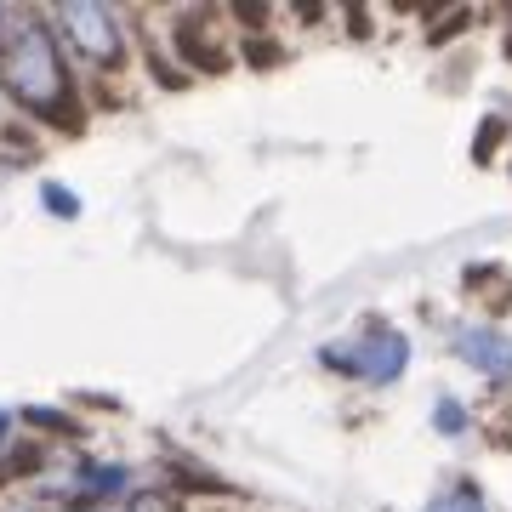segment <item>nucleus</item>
<instances>
[{
  "mask_svg": "<svg viewBox=\"0 0 512 512\" xmlns=\"http://www.w3.org/2000/svg\"><path fill=\"white\" fill-rule=\"evenodd\" d=\"M0 80H6V92L18 97L29 114L74 126L69 69H63L52 35H46L35 18H12L6 23V35H0Z\"/></svg>",
  "mask_w": 512,
  "mask_h": 512,
  "instance_id": "f257e3e1",
  "label": "nucleus"
},
{
  "mask_svg": "<svg viewBox=\"0 0 512 512\" xmlns=\"http://www.w3.org/2000/svg\"><path fill=\"white\" fill-rule=\"evenodd\" d=\"M325 365H336L342 376H365V382L387 387L404 365H410V342H404L399 330L370 325V330L353 336L348 348H325Z\"/></svg>",
  "mask_w": 512,
  "mask_h": 512,
  "instance_id": "f03ea898",
  "label": "nucleus"
},
{
  "mask_svg": "<svg viewBox=\"0 0 512 512\" xmlns=\"http://www.w3.org/2000/svg\"><path fill=\"white\" fill-rule=\"evenodd\" d=\"M63 35L74 40V52L92 57V63H120V29H114L109 6L69 0V6H63Z\"/></svg>",
  "mask_w": 512,
  "mask_h": 512,
  "instance_id": "7ed1b4c3",
  "label": "nucleus"
},
{
  "mask_svg": "<svg viewBox=\"0 0 512 512\" xmlns=\"http://www.w3.org/2000/svg\"><path fill=\"white\" fill-rule=\"evenodd\" d=\"M450 348H456V359H467L478 376L512 382V336H501L495 325H461L456 336H450Z\"/></svg>",
  "mask_w": 512,
  "mask_h": 512,
  "instance_id": "20e7f679",
  "label": "nucleus"
},
{
  "mask_svg": "<svg viewBox=\"0 0 512 512\" xmlns=\"http://www.w3.org/2000/svg\"><path fill=\"white\" fill-rule=\"evenodd\" d=\"M427 512H484V495H478L473 484H456V490L439 495V501H433Z\"/></svg>",
  "mask_w": 512,
  "mask_h": 512,
  "instance_id": "39448f33",
  "label": "nucleus"
},
{
  "mask_svg": "<svg viewBox=\"0 0 512 512\" xmlns=\"http://www.w3.org/2000/svg\"><path fill=\"white\" fill-rule=\"evenodd\" d=\"M126 467H97V473H80V484H86V490H120V484H126Z\"/></svg>",
  "mask_w": 512,
  "mask_h": 512,
  "instance_id": "423d86ee",
  "label": "nucleus"
},
{
  "mask_svg": "<svg viewBox=\"0 0 512 512\" xmlns=\"http://www.w3.org/2000/svg\"><path fill=\"white\" fill-rule=\"evenodd\" d=\"M467 427V416H461L456 399H439V433H461Z\"/></svg>",
  "mask_w": 512,
  "mask_h": 512,
  "instance_id": "0eeeda50",
  "label": "nucleus"
},
{
  "mask_svg": "<svg viewBox=\"0 0 512 512\" xmlns=\"http://www.w3.org/2000/svg\"><path fill=\"white\" fill-rule=\"evenodd\" d=\"M46 205H52L57 217H74V194H63L57 183H46Z\"/></svg>",
  "mask_w": 512,
  "mask_h": 512,
  "instance_id": "6e6552de",
  "label": "nucleus"
},
{
  "mask_svg": "<svg viewBox=\"0 0 512 512\" xmlns=\"http://www.w3.org/2000/svg\"><path fill=\"white\" fill-rule=\"evenodd\" d=\"M0 35H6V18H0Z\"/></svg>",
  "mask_w": 512,
  "mask_h": 512,
  "instance_id": "1a4fd4ad",
  "label": "nucleus"
}]
</instances>
